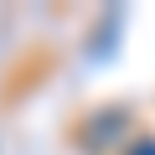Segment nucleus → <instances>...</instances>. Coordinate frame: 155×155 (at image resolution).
<instances>
[{"mask_svg":"<svg viewBox=\"0 0 155 155\" xmlns=\"http://www.w3.org/2000/svg\"><path fill=\"white\" fill-rule=\"evenodd\" d=\"M129 155H155V140H140V145H134Z\"/></svg>","mask_w":155,"mask_h":155,"instance_id":"f257e3e1","label":"nucleus"}]
</instances>
